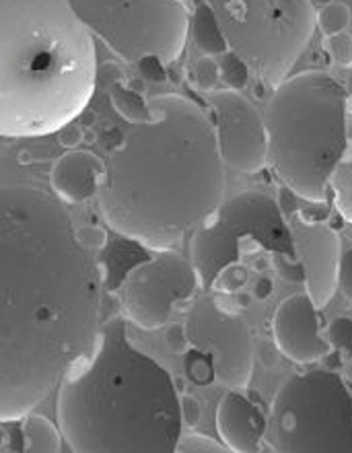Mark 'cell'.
Masks as SVG:
<instances>
[{
    "mask_svg": "<svg viewBox=\"0 0 352 453\" xmlns=\"http://www.w3.org/2000/svg\"><path fill=\"white\" fill-rule=\"evenodd\" d=\"M74 229L52 194L0 188V423L34 412L96 346L105 266Z\"/></svg>",
    "mask_w": 352,
    "mask_h": 453,
    "instance_id": "cell-1",
    "label": "cell"
},
{
    "mask_svg": "<svg viewBox=\"0 0 352 453\" xmlns=\"http://www.w3.org/2000/svg\"><path fill=\"white\" fill-rule=\"evenodd\" d=\"M149 108L105 161L97 200L118 235L150 251L175 250L225 200V163L203 105L163 93Z\"/></svg>",
    "mask_w": 352,
    "mask_h": 453,
    "instance_id": "cell-2",
    "label": "cell"
},
{
    "mask_svg": "<svg viewBox=\"0 0 352 453\" xmlns=\"http://www.w3.org/2000/svg\"><path fill=\"white\" fill-rule=\"evenodd\" d=\"M58 426L77 453H173L184 431L175 377L138 349L122 316L58 386Z\"/></svg>",
    "mask_w": 352,
    "mask_h": 453,
    "instance_id": "cell-3",
    "label": "cell"
},
{
    "mask_svg": "<svg viewBox=\"0 0 352 453\" xmlns=\"http://www.w3.org/2000/svg\"><path fill=\"white\" fill-rule=\"evenodd\" d=\"M96 87V37L71 0H0V136L54 134Z\"/></svg>",
    "mask_w": 352,
    "mask_h": 453,
    "instance_id": "cell-4",
    "label": "cell"
},
{
    "mask_svg": "<svg viewBox=\"0 0 352 453\" xmlns=\"http://www.w3.org/2000/svg\"><path fill=\"white\" fill-rule=\"evenodd\" d=\"M350 102L342 83L325 71L287 77L264 110L268 165L301 200L324 204L330 178L347 149Z\"/></svg>",
    "mask_w": 352,
    "mask_h": 453,
    "instance_id": "cell-5",
    "label": "cell"
},
{
    "mask_svg": "<svg viewBox=\"0 0 352 453\" xmlns=\"http://www.w3.org/2000/svg\"><path fill=\"white\" fill-rule=\"evenodd\" d=\"M203 4L227 48L248 66L254 83L279 87L310 46L316 29L313 0H181Z\"/></svg>",
    "mask_w": 352,
    "mask_h": 453,
    "instance_id": "cell-6",
    "label": "cell"
},
{
    "mask_svg": "<svg viewBox=\"0 0 352 453\" xmlns=\"http://www.w3.org/2000/svg\"><path fill=\"white\" fill-rule=\"evenodd\" d=\"M266 437L279 453H352V392L342 375L313 369L282 381Z\"/></svg>",
    "mask_w": 352,
    "mask_h": 453,
    "instance_id": "cell-7",
    "label": "cell"
},
{
    "mask_svg": "<svg viewBox=\"0 0 352 453\" xmlns=\"http://www.w3.org/2000/svg\"><path fill=\"white\" fill-rule=\"evenodd\" d=\"M190 254L200 285L209 291L223 268L243 264L245 257L268 254L274 260L299 262L279 203L257 190H245L223 200L194 231Z\"/></svg>",
    "mask_w": 352,
    "mask_h": 453,
    "instance_id": "cell-8",
    "label": "cell"
},
{
    "mask_svg": "<svg viewBox=\"0 0 352 453\" xmlns=\"http://www.w3.org/2000/svg\"><path fill=\"white\" fill-rule=\"evenodd\" d=\"M93 37L128 65L157 60L172 66L190 34V11L181 0H71Z\"/></svg>",
    "mask_w": 352,
    "mask_h": 453,
    "instance_id": "cell-9",
    "label": "cell"
},
{
    "mask_svg": "<svg viewBox=\"0 0 352 453\" xmlns=\"http://www.w3.org/2000/svg\"><path fill=\"white\" fill-rule=\"evenodd\" d=\"M200 287L196 268L186 256L161 250L126 273L116 297L132 324L155 332L165 328L175 310L190 305Z\"/></svg>",
    "mask_w": 352,
    "mask_h": 453,
    "instance_id": "cell-10",
    "label": "cell"
},
{
    "mask_svg": "<svg viewBox=\"0 0 352 453\" xmlns=\"http://www.w3.org/2000/svg\"><path fill=\"white\" fill-rule=\"evenodd\" d=\"M186 328L192 346L210 352L217 381L229 389H245L254 375V338L237 311L223 310L212 297L187 305Z\"/></svg>",
    "mask_w": 352,
    "mask_h": 453,
    "instance_id": "cell-11",
    "label": "cell"
},
{
    "mask_svg": "<svg viewBox=\"0 0 352 453\" xmlns=\"http://www.w3.org/2000/svg\"><path fill=\"white\" fill-rule=\"evenodd\" d=\"M209 116L221 159L237 173L254 175L268 165V134L264 118L248 97L235 89L212 91Z\"/></svg>",
    "mask_w": 352,
    "mask_h": 453,
    "instance_id": "cell-12",
    "label": "cell"
},
{
    "mask_svg": "<svg viewBox=\"0 0 352 453\" xmlns=\"http://www.w3.org/2000/svg\"><path fill=\"white\" fill-rule=\"evenodd\" d=\"M287 223L295 254L303 266L305 293L318 310H324L334 299L338 288V266L342 256L341 235L324 221L307 217L301 209L288 215Z\"/></svg>",
    "mask_w": 352,
    "mask_h": 453,
    "instance_id": "cell-13",
    "label": "cell"
},
{
    "mask_svg": "<svg viewBox=\"0 0 352 453\" xmlns=\"http://www.w3.org/2000/svg\"><path fill=\"white\" fill-rule=\"evenodd\" d=\"M272 336L276 350L297 365L324 361L332 352V346L324 338L319 310L307 293L291 295L276 307Z\"/></svg>",
    "mask_w": 352,
    "mask_h": 453,
    "instance_id": "cell-14",
    "label": "cell"
},
{
    "mask_svg": "<svg viewBox=\"0 0 352 453\" xmlns=\"http://www.w3.org/2000/svg\"><path fill=\"white\" fill-rule=\"evenodd\" d=\"M268 418L243 389H229L217 406V431L231 453L262 451Z\"/></svg>",
    "mask_w": 352,
    "mask_h": 453,
    "instance_id": "cell-15",
    "label": "cell"
},
{
    "mask_svg": "<svg viewBox=\"0 0 352 453\" xmlns=\"http://www.w3.org/2000/svg\"><path fill=\"white\" fill-rule=\"evenodd\" d=\"M105 163L91 150H66L50 169V184L65 204H83L97 196Z\"/></svg>",
    "mask_w": 352,
    "mask_h": 453,
    "instance_id": "cell-16",
    "label": "cell"
},
{
    "mask_svg": "<svg viewBox=\"0 0 352 453\" xmlns=\"http://www.w3.org/2000/svg\"><path fill=\"white\" fill-rule=\"evenodd\" d=\"M62 449V433L43 414L29 412L21 418V451L58 453Z\"/></svg>",
    "mask_w": 352,
    "mask_h": 453,
    "instance_id": "cell-17",
    "label": "cell"
},
{
    "mask_svg": "<svg viewBox=\"0 0 352 453\" xmlns=\"http://www.w3.org/2000/svg\"><path fill=\"white\" fill-rule=\"evenodd\" d=\"M330 190L334 194V206L344 221L352 225V111L347 122V149L330 178Z\"/></svg>",
    "mask_w": 352,
    "mask_h": 453,
    "instance_id": "cell-18",
    "label": "cell"
},
{
    "mask_svg": "<svg viewBox=\"0 0 352 453\" xmlns=\"http://www.w3.org/2000/svg\"><path fill=\"white\" fill-rule=\"evenodd\" d=\"M110 102L114 110L122 116L126 122L138 124L150 118L149 99L144 97V91L134 89L132 85H122L118 81L110 87Z\"/></svg>",
    "mask_w": 352,
    "mask_h": 453,
    "instance_id": "cell-19",
    "label": "cell"
},
{
    "mask_svg": "<svg viewBox=\"0 0 352 453\" xmlns=\"http://www.w3.org/2000/svg\"><path fill=\"white\" fill-rule=\"evenodd\" d=\"M184 371L186 380L192 381L194 386L209 388L217 381V371L210 352L198 349V346H190L184 352Z\"/></svg>",
    "mask_w": 352,
    "mask_h": 453,
    "instance_id": "cell-20",
    "label": "cell"
},
{
    "mask_svg": "<svg viewBox=\"0 0 352 453\" xmlns=\"http://www.w3.org/2000/svg\"><path fill=\"white\" fill-rule=\"evenodd\" d=\"M352 23V11L347 3H325L316 11V27L322 29L324 35H334L348 31Z\"/></svg>",
    "mask_w": 352,
    "mask_h": 453,
    "instance_id": "cell-21",
    "label": "cell"
},
{
    "mask_svg": "<svg viewBox=\"0 0 352 453\" xmlns=\"http://www.w3.org/2000/svg\"><path fill=\"white\" fill-rule=\"evenodd\" d=\"M192 81L200 91H206V93L217 91L218 83L223 81L221 65H218L217 56H209V54L200 56L192 66Z\"/></svg>",
    "mask_w": 352,
    "mask_h": 453,
    "instance_id": "cell-22",
    "label": "cell"
},
{
    "mask_svg": "<svg viewBox=\"0 0 352 453\" xmlns=\"http://www.w3.org/2000/svg\"><path fill=\"white\" fill-rule=\"evenodd\" d=\"M175 451L178 453H227V448H225L223 443L215 441L212 437L203 435V433L181 431L178 445H175Z\"/></svg>",
    "mask_w": 352,
    "mask_h": 453,
    "instance_id": "cell-23",
    "label": "cell"
},
{
    "mask_svg": "<svg viewBox=\"0 0 352 453\" xmlns=\"http://www.w3.org/2000/svg\"><path fill=\"white\" fill-rule=\"evenodd\" d=\"M218 58H221L218 60V65H221V77L225 83L229 85V89L239 91V89H243V87L249 85L251 74L248 71V66H245L235 54L225 52L223 56H218Z\"/></svg>",
    "mask_w": 352,
    "mask_h": 453,
    "instance_id": "cell-24",
    "label": "cell"
},
{
    "mask_svg": "<svg viewBox=\"0 0 352 453\" xmlns=\"http://www.w3.org/2000/svg\"><path fill=\"white\" fill-rule=\"evenodd\" d=\"M324 50L336 66L348 68L352 65V34L342 31V34L325 35Z\"/></svg>",
    "mask_w": 352,
    "mask_h": 453,
    "instance_id": "cell-25",
    "label": "cell"
},
{
    "mask_svg": "<svg viewBox=\"0 0 352 453\" xmlns=\"http://www.w3.org/2000/svg\"><path fill=\"white\" fill-rule=\"evenodd\" d=\"M249 270L243 266V264H231V266L223 268L221 273L217 274L215 282H212L210 291L217 293H235L239 288L248 285Z\"/></svg>",
    "mask_w": 352,
    "mask_h": 453,
    "instance_id": "cell-26",
    "label": "cell"
},
{
    "mask_svg": "<svg viewBox=\"0 0 352 453\" xmlns=\"http://www.w3.org/2000/svg\"><path fill=\"white\" fill-rule=\"evenodd\" d=\"M324 338L328 340L332 350L352 355V319L350 318H336L324 332Z\"/></svg>",
    "mask_w": 352,
    "mask_h": 453,
    "instance_id": "cell-27",
    "label": "cell"
},
{
    "mask_svg": "<svg viewBox=\"0 0 352 453\" xmlns=\"http://www.w3.org/2000/svg\"><path fill=\"white\" fill-rule=\"evenodd\" d=\"M77 242L89 251H102L108 245V231L99 225H83L74 229Z\"/></svg>",
    "mask_w": 352,
    "mask_h": 453,
    "instance_id": "cell-28",
    "label": "cell"
},
{
    "mask_svg": "<svg viewBox=\"0 0 352 453\" xmlns=\"http://www.w3.org/2000/svg\"><path fill=\"white\" fill-rule=\"evenodd\" d=\"M180 417L184 429H196L203 420V402L192 394L180 395Z\"/></svg>",
    "mask_w": 352,
    "mask_h": 453,
    "instance_id": "cell-29",
    "label": "cell"
},
{
    "mask_svg": "<svg viewBox=\"0 0 352 453\" xmlns=\"http://www.w3.org/2000/svg\"><path fill=\"white\" fill-rule=\"evenodd\" d=\"M165 344L173 355H184V352L192 346L190 334H187L186 324L173 322L165 324Z\"/></svg>",
    "mask_w": 352,
    "mask_h": 453,
    "instance_id": "cell-30",
    "label": "cell"
},
{
    "mask_svg": "<svg viewBox=\"0 0 352 453\" xmlns=\"http://www.w3.org/2000/svg\"><path fill=\"white\" fill-rule=\"evenodd\" d=\"M338 287L344 297L352 301V248L342 251L341 266H338Z\"/></svg>",
    "mask_w": 352,
    "mask_h": 453,
    "instance_id": "cell-31",
    "label": "cell"
},
{
    "mask_svg": "<svg viewBox=\"0 0 352 453\" xmlns=\"http://www.w3.org/2000/svg\"><path fill=\"white\" fill-rule=\"evenodd\" d=\"M56 134H58V142L68 150L77 149L79 144L85 142V130L74 122L62 126V128L56 132Z\"/></svg>",
    "mask_w": 352,
    "mask_h": 453,
    "instance_id": "cell-32",
    "label": "cell"
},
{
    "mask_svg": "<svg viewBox=\"0 0 352 453\" xmlns=\"http://www.w3.org/2000/svg\"><path fill=\"white\" fill-rule=\"evenodd\" d=\"M138 68H141L142 77L153 81V83H163V81L167 79V68L161 65V62L157 60H142L138 62L136 65Z\"/></svg>",
    "mask_w": 352,
    "mask_h": 453,
    "instance_id": "cell-33",
    "label": "cell"
},
{
    "mask_svg": "<svg viewBox=\"0 0 352 453\" xmlns=\"http://www.w3.org/2000/svg\"><path fill=\"white\" fill-rule=\"evenodd\" d=\"M274 280L270 279V276H260L254 282V287H251V297L257 299V301H266L274 295Z\"/></svg>",
    "mask_w": 352,
    "mask_h": 453,
    "instance_id": "cell-34",
    "label": "cell"
},
{
    "mask_svg": "<svg viewBox=\"0 0 352 453\" xmlns=\"http://www.w3.org/2000/svg\"><path fill=\"white\" fill-rule=\"evenodd\" d=\"M3 425H4V423H0V453L9 451V449H11V443H12L9 431H6Z\"/></svg>",
    "mask_w": 352,
    "mask_h": 453,
    "instance_id": "cell-35",
    "label": "cell"
},
{
    "mask_svg": "<svg viewBox=\"0 0 352 453\" xmlns=\"http://www.w3.org/2000/svg\"><path fill=\"white\" fill-rule=\"evenodd\" d=\"M344 89H347L348 102H352V65L348 66V74H347V85H344Z\"/></svg>",
    "mask_w": 352,
    "mask_h": 453,
    "instance_id": "cell-36",
    "label": "cell"
},
{
    "mask_svg": "<svg viewBox=\"0 0 352 453\" xmlns=\"http://www.w3.org/2000/svg\"><path fill=\"white\" fill-rule=\"evenodd\" d=\"M318 3H322V4H325V3H332V0H313V4H318Z\"/></svg>",
    "mask_w": 352,
    "mask_h": 453,
    "instance_id": "cell-37",
    "label": "cell"
}]
</instances>
